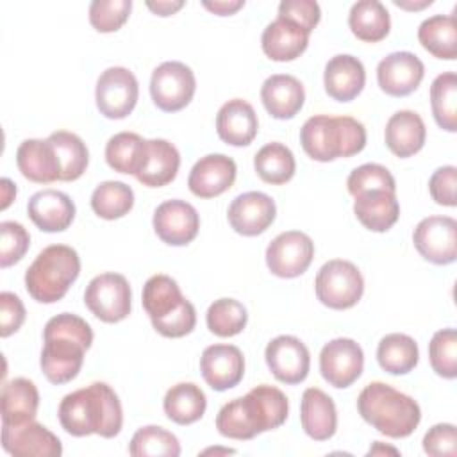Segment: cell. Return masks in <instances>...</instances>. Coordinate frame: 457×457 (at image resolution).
<instances>
[{"label":"cell","instance_id":"24","mask_svg":"<svg viewBox=\"0 0 457 457\" xmlns=\"http://www.w3.org/2000/svg\"><path fill=\"white\" fill-rule=\"evenodd\" d=\"M259 121L253 107L243 98L225 102L216 114V132L220 139L232 146H246L253 141Z\"/></svg>","mask_w":457,"mask_h":457},{"label":"cell","instance_id":"8","mask_svg":"<svg viewBox=\"0 0 457 457\" xmlns=\"http://www.w3.org/2000/svg\"><path fill=\"white\" fill-rule=\"evenodd\" d=\"M318 300L336 311L353 307L364 293V278L359 268L345 259H332L325 262L314 280Z\"/></svg>","mask_w":457,"mask_h":457},{"label":"cell","instance_id":"51","mask_svg":"<svg viewBox=\"0 0 457 457\" xmlns=\"http://www.w3.org/2000/svg\"><path fill=\"white\" fill-rule=\"evenodd\" d=\"M25 305L18 295L11 291L0 293V336L9 337L18 332L25 321Z\"/></svg>","mask_w":457,"mask_h":457},{"label":"cell","instance_id":"19","mask_svg":"<svg viewBox=\"0 0 457 457\" xmlns=\"http://www.w3.org/2000/svg\"><path fill=\"white\" fill-rule=\"evenodd\" d=\"M425 66L412 52H393L377 66V82L389 96H407L418 89Z\"/></svg>","mask_w":457,"mask_h":457},{"label":"cell","instance_id":"2","mask_svg":"<svg viewBox=\"0 0 457 457\" xmlns=\"http://www.w3.org/2000/svg\"><path fill=\"white\" fill-rule=\"evenodd\" d=\"M287 412L286 395L275 386L261 384L225 403L216 416V428L223 437L248 441L278 428L287 420Z\"/></svg>","mask_w":457,"mask_h":457},{"label":"cell","instance_id":"54","mask_svg":"<svg viewBox=\"0 0 457 457\" xmlns=\"http://www.w3.org/2000/svg\"><path fill=\"white\" fill-rule=\"evenodd\" d=\"M0 186H2V205H0V209L4 211V209H7L9 204L14 200V196H16V186H14L9 179H2V180H0Z\"/></svg>","mask_w":457,"mask_h":457},{"label":"cell","instance_id":"36","mask_svg":"<svg viewBox=\"0 0 457 457\" xmlns=\"http://www.w3.org/2000/svg\"><path fill=\"white\" fill-rule=\"evenodd\" d=\"M418 343L407 334H387L377 346V361L380 368L391 375H405L412 371L418 364Z\"/></svg>","mask_w":457,"mask_h":457},{"label":"cell","instance_id":"49","mask_svg":"<svg viewBox=\"0 0 457 457\" xmlns=\"http://www.w3.org/2000/svg\"><path fill=\"white\" fill-rule=\"evenodd\" d=\"M423 450L432 457L457 455V430L452 423H437L423 437Z\"/></svg>","mask_w":457,"mask_h":457},{"label":"cell","instance_id":"57","mask_svg":"<svg viewBox=\"0 0 457 457\" xmlns=\"http://www.w3.org/2000/svg\"><path fill=\"white\" fill-rule=\"evenodd\" d=\"M202 453H236V450H228V448H225V450H221V448H207V450H204Z\"/></svg>","mask_w":457,"mask_h":457},{"label":"cell","instance_id":"22","mask_svg":"<svg viewBox=\"0 0 457 457\" xmlns=\"http://www.w3.org/2000/svg\"><path fill=\"white\" fill-rule=\"evenodd\" d=\"M27 214L39 230L62 232L75 220V204L62 191L43 189L29 198Z\"/></svg>","mask_w":457,"mask_h":457},{"label":"cell","instance_id":"52","mask_svg":"<svg viewBox=\"0 0 457 457\" xmlns=\"http://www.w3.org/2000/svg\"><path fill=\"white\" fill-rule=\"evenodd\" d=\"M202 5L218 16H230L245 5V0H214V2L204 0Z\"/></svg>","mask_w":457,"mask_h":457},{"label":"cell","instance_id":"12","mask_svg":"<svg viewBox=\"0 0 457 457\" xmlns=\"http://www.w3.org/2000/svg\"><path fill=\"white\" fill-rule=\"evenodd\" d=\"M412 243L425 261L452 264L457 259V221L450 216L423 218L412 232Z\"/></svg>","mask_w":457,"mask_h":457},{"label":"cell","instance_id":"42","mask_svg":"<svg viewBox=\"0 0 457 457\" xmlns=\"http://www.w3.org/2000/svg\"><path fill=\"white\" fill-rule=\"evenodd\" d=\"M129 453L132 457H177L180 455V443L166 428L146 425L132 436Z\"/></svg>","mask_w":457,"mask_h":457},{"label":"cell","instance_id":"25","mask_svg":"<svg viewBox=\"0 0 457 457\" xmlns=\"http://www.w3.org/2000/svg\"><path fill=\"white\" fill-rule=\"evenodd\" d=\"M261 100L268 114L277 120L295 118L305 102L302 82L287 73L268 77L261 87Z\"/></svg>","mask_w":457,"mask_h":457},{"label":"cell","instance_id":"27","mask_svg":"<svg viewBox=\"0 0 457 457\" xmlns=\"http://www.w3.org/2000/svg\"><path fill=\"white\" fill-rule=\"evenodd\" d=\"M16 164L25 179L36 184L61 180V164L48 139H25L16 150Z\"/></svg>","mask_w":457,"mask_h":457},{"label":"cell","instance_id":"10","mask_svg":"<svg viewBox=\"0 0 457 457\" xmlns=\"http://www.w3.org/2000/svg\"><path fill=\"white\" fill-rule=\"evenodd\" d=\"M195 91V73L180 61H166L152 71L150 95L154 104L164 112L184 109L193 100Z\"/></svg>","mask_w":457,"mask_h":457},{"label":"cell","instance_id":"37","mask_svg":"<svg viewBox=\"0 0 457 457\" xmlns=\"http://www.w3.org/2000/svg\"><path fill=\"white\" fill-rule=\"evenodd\" d=\"M253 168L261 180L271 186L286 184L296 171V161L293 152L282 143L264 145L253 157Z\"/></svg>","mask_w":457,"mask_h":457},{"label":"cell","instance_id":"13","mask_svg":"<svg viewBox=\"0 0 457 457\" xmlns=\"http://www.w3.org/2000/svg\"><path fill=\"white\" fill-rule=\"evenodd\" d=\"M314 257L312 239L300 230L278 234L266 248V264L280 278H295L307 271Z\"/></svg>","mask_w":457,"mask_h":457},{"label":"cell","instance_id":"15","mask_svg":"<svg viewBox=\"0 0 457 457\" xmlns=\"http://www.w3.org/2000/svg\"><path fill=\"white\" fill-rule=\"evenodd\" d=\"M264 359L273 377L284 384H300L309 375V350L295 336H277L271 339L264 350Z\"/></svg>","mask_w":457,"mask_h":457},{"label":"cell","instance_id":"45","mask_svg":"<svg viewBox=\"0 0 457 457\" xmlns=\"http://www.w3.org/2000/svg\"><path fill=\"white\" fill-rule=\"evenodd\" d=\"M346 186L352 196L364 191H371V189H386V191L396 193L395 177L386 166L377 162H366L352 170L346 179Z\"/></svg>","mask_w":457,"mask_h":457},{"label":"cell","instance_id":"47","mask_svg":"<svg viewBox=\"0 0 457 457\" xmlns=\"http://www.w3.org/2000/svg\"><path fill=\"white\" fill-rule=\"evenodd\" d=\"M30 246L27 228L18 221L0 223V268H9L23 259Z\"/></svg>","mask_w":457,"mask_h":457},{"label":"cell","instance_id":"43","mask_svg":"<svg viewBox=\"0 0 457 457\" xmlns=\"http://www.w3.org/2000/svg\"><path fill=\"white\" fill-rule=\"evenodd\" d=\"M207 328L220 337H232L243 332L248 321L246 309L234 298L214 300L205 314Z\"/></svg>","mask_w":457,"mask_h":457},{"label":"cell","instance_id":"7","mask_svg":"<svg viewBox=\"0 0 457 457\" xmlns=\"http://www.w3.org/2000/svg\"><path fill=\"white\" fill-rule=\"evenodd\" d=\"M80 257L68 245L43 248L25 271L27 293L39 303H55L79 278Z\"/></svg>","mask_w":457,"mask_h":457},{"label":"cell","instance_id":"39","mask_svg":"<svg viewBox=\"0 0 457 457\" xmlns=\"http://www.w3.org/2000/svg\"><path fill=\"white\" fill-rule=\"evenodd\" d=\"M59 159L61 164V180L71 182L82 177L89 162V152L86 143L73 132L55 130L46 137Z\"/></svg>","mask_w":457,"mask_h":457},{"label":"cell","instance_id":"18","mask_svg":"<svg viewBox=\"0 0 457 457\" xmlns=\"http://www.w3.org/2000/svg\"><path fill=\"white\" fill-rule=\"evenodd\" d=\"M277 216L273 198L261 191H248L232 200L227 211L230 227L246 237L262 234Z\"/></svg>","mask_w":457,"mask_h":457},{"label":"cell","instance_id":"6","mask_svg":"<svg viewBox=\"0 0 457 457\" xmlns=\"http://www.w3.org/2000/svg\"><path fill=\"white\" fill-rule=\"evenodd\" d=\"M143 307L154 328L164 337H184L196 325L195 305L184 298L179 284L168 275H154L143 286Z\"/></svg>","mask_w":457,"mask_h":457},{"label":"cell","instance_id":"40","mask_svg":"<svg viewBox=\"0 0 457 457\" xmlns=\"http://www.w3.org/2000/svg\"><path fill=\"white\" fill-rule=\"evenodd\" d=\"M134 207V191L120 180H105L98 184L91 195V209L102 220H118Z\"/></svg>","mask_w":457,"mask_h":457},{"label":"cell","instance_id":"46","mask_svg":"<svg viewBox=\"0 0 457 457\" xmlns=\"http://www.w3.org/2000/svg\"><path fill=\"white\" fill-rule=\"evenodd\" d=\"M130 0H95L89 4V23L98 32H116L129 20Z\"/></svg>","mask_w":457,"mask_h":457},{"label":"cell","instance_id":"16","mask_svg":"<svg viewBox=\"0 0 457 457\" xmlns=\"http://www.w3.org/2000/svg\"><path fill=\"white\" fill-rule=\"evenodd\" d=\"M152 223L157 237L162 243L171 246H184L196 237L200 228V216L191 204L175 198L157 205Z\"/></svg>","mask_w":457,"mask_h":457},{"label":"cell","instance_id":"28","mask_svg":"<svg viewBox=\"0 0 457 457\" xmlns=\"http://www.w3.org/2000/svg\"><path fill=\"white\" fill-rule=\"evenodd\" d=\"M303 432L314 441H327L336 434L337 411L334 400L318 387H307L300 402Z\"/></svg>","mask_w":457,"mask_h":457},{"label":"cell","instance_id":"20","mask_svg":"<svg viewBox=\"0 0 457 457\" xmlns=\"http://www.w3.org/2000/svg\"><path fill=\"white\" fill-rule=\"evenodd\" d=\"M237 168L232 157L225 154H209L200 157L189 171V191L198 198H214L232 187Z\"/></svg>","mask_w":457,"mask_h":457},{"label":"cell","instance_id":"14","mask_svg":"<svg viewBox=\"0 0 457 457\" xmlns=\"http://www.w3.org/2000/svg\"><path fill=\"white\" fill-rule=\"evenodd\" d=\"M364 353L359 343L350 337H336L320 352L321 377L334 387L352 386L362 373Z\"/></svg>","mask_w":457,"mask_h":457},{"label":"cell","instance_id":"3","mask_svg":"<svg viewBox=\"0 0 457 457\" xmlns=\"http://www.w3.org/2000/svg\"><path fill=\"white\" fill-rule=\"evenodd\" d=\"M43 341L41 371L48 382L61 386L79 375L84 364V353L93 343V330L80 316L61 312L46 321Z\"/></svg>","mask_w":457,"mask_h":457},{"label":"cell","instance_id":"11","mask_svg":"<svg viewBox=\"0 0 457 457\" xmlns=\"http://www.w3.org/2000/svg\"><path fill=\"white\" fill-rule=\"evenodd\" d=\"M139 96L136 75L123 66H111L100 73L95 87V100L100 114L109 120L127 118Z\"/></svg>","mask_w":457,"mask_h":457},{"label":"cell","instance_id":"5","mask_svg":"<svg viewBox=\"0 0 457 457\" xmlns=\"http://www.w3.org/2000/svg\"><path fill=\"white\" fill-rule=\"evenodd\" d=\"M303 152L320 162L352 157L366 146V129L352 116H311L300 129Z\"/></svg>","mask_w":457,"mask_h":457},{"label":"cell","instance_id":"31","mask_svg":"<svg viewBox=\"0 0 457 457\" xmlns=\"http://www.w3.org/2000/svg\"><path fill=\"white\" fill-rule=\"evenodd\" d=\"M427 137V129L421 116L414 111H396L386 123L384 139L387 148L400 159L418 154Z\"/></svg>","mask_w":457,"mask_h":457},{"label":"cell","instance_id":"33","mask_svg":"<svg viewBox=\"0 0 457 457\" xmlns=\"http://www.w3.org/2000/svg\"><path fill=\"white\" fill-rule=\"evenodd\" d=\"M162 407L164 414L173 423L191 425L204 416L207 409V398L200 386L193 382H179L166 391Z\"/></svg>","mask_w":457,"mask_h":457},{"label":"cell","instance_id":"21","mask_svg":"<svg viewBox=\"0 0 457 457\" xmlns=\"http://www.w3.org/2000/svg\"><path fill=\"white\" fill-rule=\"evenodd\" d=\"M200 371L214 391H227L243 380L245 357L234 345H211L202 352Z\"/></svg>","mask_w":457,"mask_h":457},{"label":"cell","instance_id":"53","mask_svg":"<svg viewBox=\"0 0 457 457\" xmlns=\"http://www.w3.org/2000/svg\"><path fill=\"white\" fill-rule=\"evenodd\" d=\"M146 7L157 16H171L179 9L184 7V2L182 0H157V2H146Z\"/></svg>","mask_w":457,"mask_h":457},{"label":"cell","instance_id":"17","mask_svg":"<svg viewBox=\"0 0 457 457\" xmlns=\"http://www.w3.org/2000/svg\"><path fill=\"white\" fill-rule=\"evenodd\" d=\"M2 446L14 457H59V437L37 421L23 425H2Z\"/></svg>","mask_w":457,"mask_h":457},{"label":"cell","instance_id":"38","mask_svg":"<svg viewBox=\"0 0 457 457\" xmlns=\"http://www.w3.org/2000/svg\"><path fill=\"white\" fill-rule=\"evenodd\" d=\"M146 139L136 132H118L105 145L107 164L125 175H136L143 164Z\"/></svg>","mask_w":457,"mask_h":457},{"label":"cell","instance_id":"34","mask_svg":"<svg viewBox=\"0 0 457 457\" xmlns=\"http://www.w3.org/2000/svg\"><path fill=\"white\" fill-rule=\"evenodd\" d=\"M348 27L357 39L366 43H378L389 34L391 18L382 2L359 0L350 9Z\"/></svg>","mask_w":457,"mask_h":457},{"label":"cell","instance_id":"1","mask_svg":"<svg viewBox=\"0 0 457 457\" xmlns=\"http://www.w3.org/2000/svg\"><path fill=\"white\" fill-rule=\"evenodd\" d=\"M57 416L61 427L75 437L98 434L111 439L120 434L123 425L120 398L105 382H93L68 393L59 403Z\"/></svg>","mask_w":457,"mask_h":457},{"label":"cell","instance_id":"26","mask_svg":"<svg viewBox=\"0 0 457 457\" xmlns=\"http://www.w3.org/2000/svg\"><path fill=\"white\" fill-rule=\"evenodd\" d=\"M309 45V32L300 25L278 18L266 25L261 36V46L268 59L287 62L300 57Z\"/></svg>","mask_w":457,"mask_h":457},{"label":"cell","instance_id":"32","mask_svg":"<svg viewBox=\"0 0 457 457\" xmlns=\"http://www.w3.org/2000/svg\"><path fill=\"white\" fill-rule=\"evenodd\" d=\"M2 425H23L36 418L39 391L29 378L16 377L2 386Z\"/></svg>","mask_w":457,"mask_h":457},{"label":"cell","instance_id":"9","mask_svg":"<svg viewBox=\"0 0 457 457\" xmlns=\"http://www.w3.org/2000/svg\"><path fill=\"white\" fill-rule=\"evenodd\" d=\"M132 291L121 273L105 271L89 280L84 291L86 307L105 323H118L130 314Z\"/></svg>","mask_w":457,"mask_h":457},{"label":"cell","instance_id":"23","mask_svg":"<svg viewBox=\"0 0 457 457\" xmlns=\"http://www.w3.org/2000/svg\"><path fill=\"white\" fill-rule=\"evenodd\" d=\"M364 84L366 70L357 57L350 54H337L325 64L323 86L330 98L337 102H350L361 95Z\"/></svg>","mask_w":457,"mask_h":457},{"label":"cell","instance_id":"44","mask_svg":"<svg viewBox=\"0 0 457 457\" xmlns=\"http://www.w3.org/2000/svg\"><path fill=\"white\" fill-rule=\"evenodd\" d=\"M432 370L448 380L457 377V332L455 328L437 330L428 343Z\"/></svg>","mask_w":457,"mask_h":457},{"label":"cell","instance_id":"4","mask_svg":"<svg viewBox=\"0 0 457 457\" xmlns=\"http://www.w3.org/2000/svg\"><path fill=\"white\" fill-rule=\"evenodd\" d=\"M357 411L366 423L393 439L411 436L421 420L418 402L386 382H370L357 396Z\"/></svg>","mask_w":457,"mask_h":457},{"label":"cell","instance_id":"41","mask_svg":"<svg viewBox=\"0 0 457 457\" xmlns=\"http://www.w3.org/2000/svg\"><path fill=\"white\" fill-rule=\"evenodd\" d=\"M430 105L436 123L448 130H457V75L445 71L430 86Z\"/></svg>","mask_w":457,"mask_h":457},{"label":"cell","instance_id":"29","mask_svg":"<svg viewBox=\"0 0 457 457\" xmlns=\"http://www.w3.org/2000/svg\"><path fill=\"white\" fill-rule=\"evenodd\" d=\"M353 214L371 232L389 230L400 216V204L395 191L371 189L353 196Z\"/></svg>","mask_w":457,"mask_h":457},{"label":"cell","instance_id":"50","mask_svg":"<svg viewBox=\"0 0 457 457\" xmlns=\"http://www.w3.org/2000/svg\"><path fill=\"white\" fill-rule=\"evenodd\" d=\"M455 186H457V168L448 164L437 168L428 180V191L436 204L445 207H455Z\"/></svg>","mask_w":457,"mask_h":457},{"label":"cell","instance_id":"55","mask_svg":"<svg viewBox=\"0 0 457 457\" xmlns=\"http://www.w3.org/2000/svg\"><path fill=\"white\" fill-rule=\"evenodd\" d=\"M395 5L398 7H403L407 11H420L427 5H432V0H421V2H409V0H393Z\"/></svg>","mask_w":457,"mask_h":457},{"label":"cell","instance_id":"30","mask_svg":"<svg viewBox=\"0 0 457 457\" xmlns=\"http://www.w3.org/2000/svg\"><path fill=\"white\" fill-rule=\"evenodd\" d=\"M180 168V154L166 139H146L145 159L136 179L148 187H162L170 184Z\"/></svg>","mask_w":457,"mask_h":457},{"label":"cell","instance_id":"56","mask_svg":"<svg viewBox=\"0 0 457 457\" xmlns=\"http://www.w3.org/2000/svg\"><path fill=\"white\" fill-rule=\"evenodd\" d=\"M387 452H391V453H398V450L389 448V446H386V448H384L380 441H375V445H373V448L368 452V455H375V453H387Z\"/></svg>","mask_w":457,"mask_h":457},{"label":"cell","instance_id":"35","mask_svg":"<svg viewBox=\"0 0 457 457\" xmlns=\"http://www.w3.org/2000/svg\"><path fill=\"white\" fill-rule=\"evenodd\" d=\"M418 41L437 59L457 57V20L453 14H434L418 27Z\"/></svg>","mask_w":457,"mask_h":457},{"label":"cell","instance_id":"48","mask_svg":"<svg viewBox=\"0 0 457 457\" xmlns=\"http://www.w3.org/2000/svg\"><path fill=\"white\" fill-rule=\"evenodd\" d=\"M278 18H286L311 34L320 23L321 11L314 0H282L278 4Z\"/></svg>","mask_w":457,"mask_h":457}]
</instances>
